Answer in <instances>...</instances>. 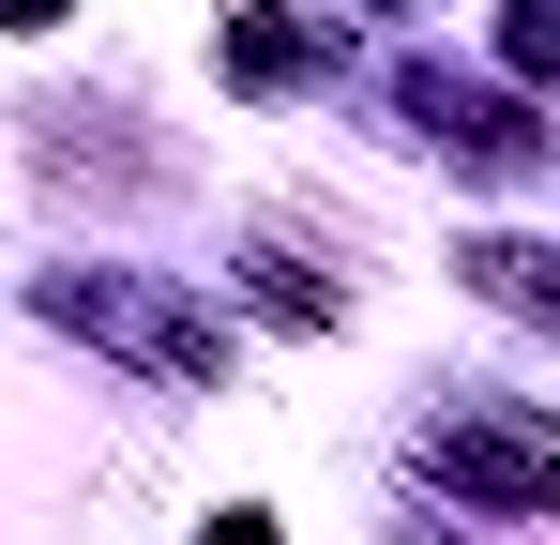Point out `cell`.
<instances>
[{"instance_id": "3957f363", "label": "cell", "mask_w": 560, "mask_h": 545, "mask_svg": "<svg viewBox=\"0 0 560 545\" xmlns=\"http://www.w3.org/2000/svg\"><path fill=\"white\" fill-rule=\"evenodd\" d=\"M0 15H15V31H31V15H46V0H0Z\"/></svg>"}, {"instance_id": "6da1fadb", "label": "cell", "mask_w": 560, "mask_h": 545, "mask_svg": "<svg viewBox=\"0 0 560 545\" xmlns=\"http://www.w3.org/2000/svg\"><path fill=\"white\" fill-rule=\"evenodd\" d=\"M440 469L500 485V500H546V485H560V440H546V425H440Z\"/></svg>"}, {"instance_id": "7a4b0ae2", "label": "cell", "mask_w": 560, "mask_h": 545, "mask_svg": "<svg viewBox=\"0 0 560 545\" xmlns=\"http://www.w3.org/2000/svg\"><path fill=\"white\" fill-rule=\"evenodd\" d=\"M515 61H530V77H560V0H515Z\"/></svg>"}, {"instance_id": "277c9868", "label": "cell", "mask_w": 560, "mask_h": 545, "mask_svg": "<svg viewBox=\"0 0 560 545\" xmlns=\"http://www.w3.org/2000/svg\"><path fill=\"white\" fill-rule=\"evenodd\" d=\"M212 545H273V531H212Z\"/></svg>"}]
</instances>
